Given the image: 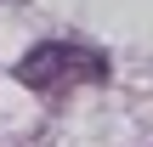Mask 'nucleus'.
Masks as SVG:
<instances>
[{"label": "nucleus", "mask_w": 153, "mask_h": 147, "mask_svg": "<svg viewBox=\"0 0 153 147\" xmlns=\"http://www.w3.org/2000/svg\"><path fill=\"white\" fill-rule=\"evenodd\" d=\"M17 79H23V85H34V91H51V85H62V79H102V57H97V51H85V45L45 40V45L23 51Z\"/></svg>", "instance_id": "1"}]
</instances>
